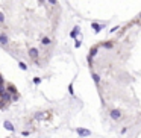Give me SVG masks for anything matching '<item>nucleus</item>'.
Listing matches in <instances>:
<instances>
[{"mask_svg": "<svg viewBox=\"0 0 141 138\" xmlns=\"http://www.w3.org/2000/svg\"><path fill=\"white\" fill-rule=\"evenodd\" d=\"M138 20H141V14H140V15H138Z\"/></svg>", "mask_w": 141, "mask_h": 138, "instance_id": "22", "label": "nucleus"}, {"mask_svg": "<svg viewBox=\"0 0 141 138\" xmlns=\"http://www.w3.org/2000/svg\"><path fill=\"white\" fill-rule=\"evenodd\" d=\"M34 83H35V85L41 83V77H34Z\"/></svg>", "mask_w": 141, "mask_h": 138, "instance_id": "17", "label": "nucleus"}, {"mask_svg": "<svg viewBox=\"0 0 141 138\" xmlns=\"http://www.w3.org/2000/svg\"><path fill=\"white\" fill-rule=\"evenodd\" d=\"M91 27H93L96 32H100L102 29H103V24H99V23H91Z\"/></svg>", "mask_w": 141, "mask_h": 138, "instance_id": "9", "label": "nucleus"}, {"mask_svg": "<svg viewBox=\"0 0 141 138\" xmlns=\"http://www.w3.org/2000/svg\"><path fill=\"white\" fill-rule=\"evenodd\" d=\"M81 46H82V41H81V40H76V43H74V47H76V49H79Z\"/></svg>", "mask_w": 141, "mask_h": 138, "instance_id": "16", "label": "nucleus"}, {"mask_svg": "<svg viewBox=\"0 0 141 138\" xmlns=\"http://www.w3.org/2000/svg\"><path fill=\"white\" fill-rule=\"evenodd\" d=\"M38 56H40V50L36 49V47H30L29 49V58H30L32 61H38Z\"/></svg>", "mask_w": 141, "mask_h": 138, "instance_id": "1", "label": "nucleus"}, {"mask_svg": "<svg viewBox=\"0 0 141 138\" xmlns=\"http://www.w3.org/2000/svg\"><path fill=\"white\" fill-rule=\"evenodd\" d=\"M0 85H5V81H3V77H2V74H0Z\"/></svg>", "mask_w": 141, "mask_h": 138, "instance_id": "21", "label": "nucleus"}, {"mask_svg": "<svg viewBox=\"0 0 141 138\" xmlns=\"http://www.w3.org/2000/svg\"><path fill=\"white\" fill-rule=\"evenodd\" d=\"M41 44L47 47V46H50V44H52V40L49 38V36H43V38H41Z\"/></svg>", "mask_w": 141, "mask_h": 138, "instance_id": "7", "label": "nucleus"}, {"mask_svg": "<svg viewBox=\"0 0 141 138\" xmlns=\"http://www.w3.org/2000/svg\"><path fill=\"white\" fill-rule=\"evenodd\" d=\"M6 91H8V93H11L12 96L17 94V88H15L14 85H8V87H6Z\"/></svg>", "mask_w": 141, "mask_h": 138, "instance_id": "8", "label": "nucleus"}, {"mask_svg": "<svg viewBox=\"0 0 141 138\" xmlns=\"http://www.w3.org/2000/svg\"><path fill=\"white\" fill-rule=\"evenodd\" d=\"M6 93H8V91H6V87H5V85H0V99H2Z\"/></svg>", "mask_w": 141, "mask_h": 138, "instance_id": "11", "label": "nucleus"}, {"mask_svg": "<svg viewBox=\"0 0 141 138\" xmlns=\"http://www.w3.org/2000/svg\"><path fill=\"white\" fill-rule=\"evenodd\" d=\"M5 128L8 129V131H14V126H12L11 122H5Z\"/></svg>", "mask_w": 141, "mask_h": 138, "instance_id": "14", "label": "nucleus"}, {"mask_svg": "<svg viewBox=\"0 0 141 138\" xmlns=\"http://www.w3.org/2000/svg\"><path fill=\"white\" fill-rule=\"evenodd\" d=\"M18 67H20L21 70H27V65L24 64V62H18Z\"/></svg>", "mask_w": 141, "mask_h": 138, "instance_id": "15", "label": "nucleus"}, {"mask_svg": "<svg viewBox=\"0 0 141 138\" xmlns=\"http://www.w3.org/2000/svg\"><path fill=\"white\" fill-rule=\"evenodd\" d=\"M111 118L112 120H115V122H118V120H121V117H123V114H121V111L118 109V108H115V109H112L111 111Z\"/></svg>", "mask_w": 141, "mask_h": 138, "instance_id": "3", "label": "nucleus"}, {"mask_svg": "<svg viewBox=\"0 0 141 138\" xmlns=\"http://www.w3.org/2000/svg\"><path fill=\"white\" fill-rule=\"evenodd\" d=\"M68 91H70V94H73V85H68Z\"/></svg>", "mask_w": 141, "mask_h": 138, "instance_id": "20", "label": "nucleus"}, {"mask_svg": "<svg viewBox=\"0 0 141 138\" xmlns=\"http://www.w3.org/2000/svg\"><path fill=\"white\" fill-rule=\"evenodd\" d=\"M93 79H94V82H96L97 85H99V83H100V76H99L97 73H93Z\"/></svg>", "mask_w": 141, "mask_h": 138, "instance_id": "13", "label": "nucleus"}, {"mask_svg": "<svg viewBox=\"0 0 141 138\" xmlns=\"http://www.w3.org/2000/svg\"><path fill=\"white\" fill-rule=\"evenodd\" d=\"M0 23H5V14L0 12Z\"/></svg>", "mask_w": 141, "mask_h": 138, "instance_id": "18", "label": "nucleus"}, {"mask_svg": "<svg viewBox=\"0 0 141 138\" xmlns=\"http://www.w3.org/2000/svg\"><path fill=\"white\" fill-rule=\"evenodd\" d=\"M47 2H49V3H50V5H52V6H56V0H47Z\"/></svg>", "mask_w": 141, "mask_h": 138, "instance_id": "19", "label": "nucleus"}, {"mask_svg": "<svg viewBox=\"0 0 141 138\" xmlns=\"http://www.w3.org/2000/svg\"><path fill=\"white\" fill-rule=\"evenodd\" d=\"M102 46L105 49H112L114 47V43H111V41H106V43H102Z\"/></svg>", "mask_w": 141, "mask_h": 138, "instance_id": "10", "label": "nucleus"}, {"mask_svg": "<svg viewBox=\"0 0 141 138\" xmlns=\"http://www.w3.org/2000/svg\"><path fill=\"white\" fill-rule=\"evenodd\" d=\"M79 32H81V27H79V26H74V27H73V31L70 32V36H71V38H76Z\"/></svg>", "mask_w": 141, "mask_h": 138, "instance_id": "6", "label": "nucleus"}, {"mask_svg": "<svg viewBox=\"0 0 141 138\" xmlns=\"http://www.w3.org/2000/svg\"><path fill=\"white\" fill-rule=\"evenodd\" d=\"M77 133L82 137H85V135H90V131H85V129H77Z\"/></svg>", "mask_w": 141, "mask_h": 138, "instance_id": "12", "label": "nucleus"}, {"mask_svg": "<svg viewBox=\"0 0 141 138\" xmlns=\"http://www.w3.org/2000/svg\"><path fill=\"white\" fill-rule=\"evenodd\" d=\"M8 44H9V36H8V33L6 32H0V46L8 47Z\"/></svg>", "mask_w": 141, "mask_h": 138, "instance_id": "2", "label": "nucleus"}, {"mask_svg": "<svg viewBox=\"0 0 141 138\" xmlns=\"http://www.w3.org/2000/svg\"><path fill=\"white\" fill-rule=\"evenodd\" d=\"M49 115V112H45V111H43V112H35V118L36 120H41V118H45V117Z\"/></svg>", "mask_w": 141, "mask_h": 138, "instance_id": "5", "label": "nucleus"}, {"mask_svg": "<svg viewBox=\"0 0 141 138\" xmlns=\"http://www.w3.org/2000/svg\"><path fill=\"white\" fill-rule=\"evenodd\" d=\"M97 50H99V47H93L90 50V55H88V62L90 64H93V58L97 55Z\"/></svg>", "mask_w": 141, "mask_h": 138, "instance_id": "4", "label": "nucleus"}]
</instances>
